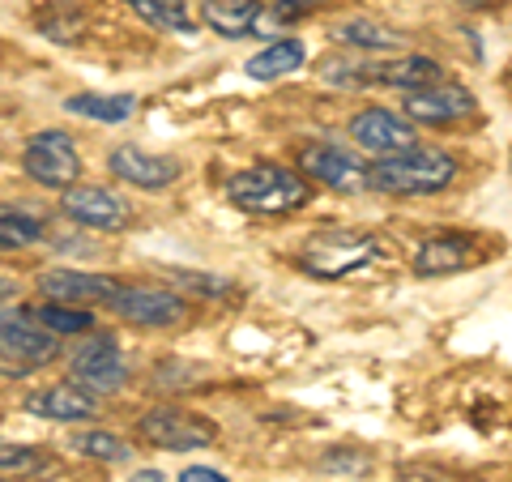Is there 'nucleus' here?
<instances>
[{"instance_id":"f257e3e1","label":"nucleus","mask_w":512,"mask_h":482,"mask_svg":"<svg viewBox=\"0 0 512 482\" xmlns=\"http://www.w3.org/2000/svg\"><path fill=\"white\" fill-rule=\"evenodd\" d=\"M457 180V158L440 146H410L367 167V188L384 197H431Z\"/></svg>"},{"instance_id":"f03ea898","label":"nucleus","mask_w":512,"mask_h":482,"mask_svg":"<svg viewBox=\"0 0 512 482\" xmlns=\"http://www.w3.org/2000/svg\"><path fill=\"white\" fill-rule=\"evenodd\" d=\"M227 197L235 210L244 214H261V218H278V214H295L308 205V180L291 167L278 163H256L248 171H235L227 180Z\"/></svg>"},{"instance_id":"7ed1b4c3","label":"nucleus","mask_w":512,"mask_h":482,"mask_svg":"<svg viewBox=\"0 0 512 482\" xmlns=\"http://www.w3.org/2000/svg\"><path fill=\"white\" fill-rule=\"evenodd\" d=\"M380 256V244L372 235H359V231H325V235H312L299 252V265L312 273V278H329V282H342V278H355Z\"/></svg>"},{"instance_id":"20e7f679","label":"nucleus","mask_w":512,"mask_h":482,"mask_svg":"<svg viewBox=\"0 0 512 482\" xmlns=\"http://www.w3.org/2000/svg\"><path fill=\"white\" fill-rule=\"evenodd\" d=\"M201 22L218 30L222 39H274L278 30L291 22V13L265 0H205Z\"/></svg>"},{"instance_id":"39448f33","label":"nucleus","mask_w":512,"mask_h":482,"mask_svg":"<svg viewBox=\"0 0 512 482\" xmlns=\"http://www.w3.org/2000/svg\"><path fill=\"white\" fill-rule=\"evenodd\" d=\"M22 167L35 184L43 188H56V192H69L82 175V158L73 150V137L52 128V133H35L22 150Z\"/></svg>"},{"instance_id":"423d86ee","label":"nucleus","mask_w":512,"mask_h":482,"mask_svg":"<svg viewBox=\"0 0 512 482\" xmlns=\"http://www.w3.org/2000/svg\"><path fill=\"white\" fill-rule=\"evenodd\" d=\"M141 440H150L154 448H167V453H184V448H210L218 440V427L201 414L188 410H171V406H154L141 414Z\"/></svg>"},{"instance_id":"0eeeda50","label":"nucleus","mask_w":512,"mask_h":482,"mask_svg":"<svg viewBox=\"0 0 512 482\" xmlns=\"http://www.w3.org/2000/svg\"><path fill=\"white\" fill-rule=\"evenodd\" d=\"M299 175H312L316 184H325L333 192L367 188V167L359 163V154L329 146V141H312V146L299 150Z\"/></svg>"},{"instance_id":"6e6552de","label":"nucleus","mask_w":512,"mask_h":482,"mask_svg":"<svg viewBox=\"0 0 512 482\" xmlns=\"http://www.w3.org/2000/svg\"><path fill=\"white\" fill-rule=\"evenodd\" d=\"M73 367V384H82L94 397L99 393H120L124 380H128V367L124 355L111 337H90L86 346H77V355L69 359Z\"/></svg>"},{"instance_id":"1a4fd4ad","label":"nucleus","mask_w":512,"mask_h":482,"mask_svg":"<svg viewBox=\"0 0 512 482\" xmlns=\"http://www.w3.org/2000/svg\"><path fill=\"white\" fill-rule=\"evenodd\" d=\"M0 355L22 363V367H43L60 355V342L30 312H0Z\"/></svg>"},{"instance_id":"9d476101","label":"nucleus","mask_w":512,"mask_h":482,"mask_svg":"<svg viewBox=\"0 0 512 482\" xmlns=\"http://www.w3.org/2000/svg\"><path fill=\"white\" fill-rule=\"evenodd\" d=\"M111 308H116V316H124L128 325L167 329L188 312V303L175 291H167V286H120Z\"/></svg>"},{"instance_id":"9b49d317","label":"nucleus","mask_w":512,"mask_h":482,"mask_svg":"<svg viewBox=\"0 0 512 482\" xmlns=\"http://www.w3.org/2000/svg\"><path fill=\"white\" fill-rule=\"evenodd\" d=\"M350 137L359 141V150L376 154V158L419 146V133H414V124L406 116H397V111H389V107H367V111H359V116L350 120Z\"/></svg>"},{"instance_id":"f8f14e48","label":"nucleus","mask_w":512,"mask_h":482,"mask_svg":"<svg viewBox=\"0 0 512 482\" xmlns=\"http://www.w3.org/2000/svg\"><path fill=\"white\" fill-rule=\"evenodd\" d=\"M39 291L52 303H69V308H94V303H111L120 291L116 278L107 273H82V269H47L39 278Z\"/></svg>"},{"instance_id":"ddd939ff","label":"nucleus","mask_w":512,"mask_h":482,"mask_svg":"<svg viewBox=\"0 0 512 482\" xmlns=\"http://www.w3.org/2000/svg\"><path fill=\"white\" fill-rule=\"evenodd\" d=\"M60 210L73 222H82V227H94V231H124L128 227V201L116 197V192H107V188H94V184H73L64 192Z\"/></svg>"},{"instance_id":"4468645a","label":"nucleus","mask_w":512,"mask_h":482,"mask_svg":"<svg viewBox=\"0 0 512 482\" xmlns=\"http://www.w3.org/2000/svg\"><path fill=\"white\" fill-rule=\"evenodd\" d=\"M474 116V94L457 82H436V86H423V90H410L406 94V120L414 124H457Z\"/></svg>"},{"instance_id":"2eb2a0df","label":"nucleus","mask_w":512,"mask_h":482,"mask_svg":"<svg viewBox=\"0 0 512 482\" xmlns=\"http://www.w3.org/2000/svg\"><path fill=\"white\" fill-rule=\"evenodd\" d=\"M111 171L120 175L124 184H133V188H171L175 180H180V158H171V154H150V150H141V146H120V150H111Z\"/></svg>"},{"instance_id":"dca6fc26","label":"nucleus","mask_w":512,"mask_h":482,"mask_svg":"<svg viewBox=\"0 0 512 482\" xmlns=\"http://www.w3.org/2000/svg\"><path fill=\"white\" fill-rule=\"evenodd\" d=\"M94 410H99V397L82 384H47V389L30 393L26 397V414H35V419H52V423H82V419H94Z\"/></svg>"},{"instance_id":"f3484780","label":"nucleus","mask_w":512,"mask_h":482,"mask_svg":"<svg viewBox=\"0 0 512 482\" xmlns=\"http://www.w3.org/2000/svg\"><path fill=\"white\" fill-rule=\"evenodd\" d=\"M359 73H367V77H359V82L393 86V90H406V94L444 82V77H440V64L427 60V56H397V60H384V64H367V69H359Z\"/></svg>"},{"instance_id":"a211bd4d","label":"nucleus","mask_w":512,"mask_h":482,"mask_svg":"<svg viewBox=\"0 0 512 482\" xmlns=\"http://www.w3.org/2000/svg\"><path fill=\"white\" fill-rule=\"evenodd\" d=\"M410 265L419 278H448V273H457L461 265H470V239H461V235L423 239Z\"/></svg>"},{"instance_id":"6ab92c4d","label":"nucleus","mask_w":512,"mask_h":482,"mask_svg":"<svg viewBox=\"0 0 512 482\" xmlns=\"http://www.w3.org/2000/svg\"><path fill=\"white\" fill-rule=\"evenodd\" d=\"M303 60H308V47H303L299 39H274L244 64V73L252 77V82H278V77L295 73Z\"/></svg>"},{"instance_id":"aec40b11","label":"nucleus","mask_w":512,"mask_h":482,"mask_svg":"<svg viewBox=\"0 0 512 482\" xmlns=\"http://www.w3.org/2000/svg\"><path fill=\"white\" fill-rule=\"evenodd\" d=\"M133 107L137 99L133 94H73V99H64V111H73V116H82V120H99V124H120L133 116Z\"/></svg>"},{"instance_id":"412c9836","label":"nucleus","mask_w":512,"mask_h":482,"mask_svg":"<svg viewBox=\"0 0 512 482\" xmlns=\"http://www.w3.org/2000/svg\"><path fill=\"white\" fill-rule=\"evenodd\" d=\"M43 231H47V222L35 210H26V205H0V252L39 244Z\"/></svg>"},{"instance_id":"4be33fe9","label":"nucleus","mask_w":512,"mask_h":482,"mask_svg":"<svg viewBox=\"0 0 512 482\" xmlns=\"http://www.w3.org/2000/svg\"><path fill=\"white\" fill-rule=\"evenodd\" d=\"M141 22L154 30H171V35H197V22L188 18V0H128Z\"/></svg>"},{"instance_id":"5701e85b","label":"nucleus","mask_w":512,"mask_h":482,"mask_svg":"<svg viewBox=\"0 0 512 482\" xmlns=\"http://www.w3.org/2000/svg\"><path fill=\"white\" fill-rule=\"evenodd\" d=\"M333 39L342 47H363V52H389L397 47V35L389 26H380L372 18H350V22H338L333 26Z\"/></svg>"},{"instance_id":"b1692460","label":"nucleus","mask_w":512,"mask_h":482,"mask_svg":"<svg viewBox=\"0 0 512 482\" xmlns=\"http://www.w3.org/2000/svg\"><path fill=\"white\" fill-rule=\"evenodd\" d=\"M30 316H35L39 329H47L52 337H60V333H90V325H94L90 312H77V308H69V303H43V308H35Z\"/></svg>"},{"instance_id":"393cba45","label":"nucleus","mask_w":512,"mask_h":482,"mask_svg":"<svg viewBox=\"0 0 512 482\" xmlns=\"http://www.w3.org/2000/svg\"><path fill=\"white\" fill-rule=\"evenodd\" d=\"M73 448L82 457H90V461H107V465L128 461V444L120 436H111V431H77Z\"/></svg>"},{"instance_id":"a878e982","label":"nucleus","mask_w":512,"mask_h":482,"mask_svg":"<svg viewBox=\"0 0 512 482\" xmlns=\"http://www.w3.org/2000/svg\"><path fill=\"white\" fill-rule=\"evenodd\" d=\"M39 457L30 448H18V444H5L0 440V470H35Z\"/></svg>"},{"instance_id":"bb28decb","label":"nucleus","mask_w":512,"mask_h":482,"mask_svg":"<svg viewBox=\"0 0 512 482\" xmlns=\"http://www.w3.org/2000/svg\"><path fill=\"white\" fill-rule=\"evenodd\" d=\"M325 470H333V474H367V470H372V461H367L363 453H350V457H325Z\"/></svg>"},{"instance_id":"cd10ccee","label":"nucleus","mask_w":512,"mask_h":482,"mask_svg":"<svg viewBox=\"0 0 512 482\" xmlns=\"http://www.w3.org/2000/svg\"><path fill=\"white\" fill-rule=\"evenodd\" d=\"M180 482H227V474L210 470V465H188V470L180 474Z\"/></svg>"},{"instance_id":"c85d7f7f","label":"nucleus","mask_w":512,"mask_h":482,"mask_svg":"<svg viewBox=\"0 0 512 482\" xmlns=\"http://www.w3.org/2000/svg\"><path fill=\"white\" fill-rule=\"evenodd\" d=\"M402 482H448L444 474H436V470H406L402 474Z\"/></svg>"},{"instance_id":"c756f323","label":"nucleus","mask_w":512,"mask_h":482,"mask_svg":"<svg viewBox=\"0 0 512 482\" xmlns=\"http://www.w3.org/2000/svg\"><path fill=\"white\" fill-rule=\"evenodd\" d=\"M9 299H18V282L9 273H0V303H9Z\"/></svg>"},{"instance_id":"7c9ffc66","label":"nucleus","mask_w":512,"mask_h":482,"mask_svg":"<svg viewBox=\"0 0 512 482\" xmlns=\"http://www.w3.org/2000/svg\"><path fill=\"white\" fill-rule=\"evenodd\" d=\"M128 482H167L163 474H158V470H137L133 478H128Z\"/></svg>"},{"instance_id":"2f4dec72","label":"nucleus","mask_w":512,"mask_h":482,"mask_svg":"<svg viewBox=\"0 0 512 482\" xmlns=\"http://www.w3.org/2000/svg\"><path fill=\"white\" fill-rule=\"evenodd\" d=\"M278 5H291V9H312V5H325V0H278Z\"/></svg>"}]
</instances>
